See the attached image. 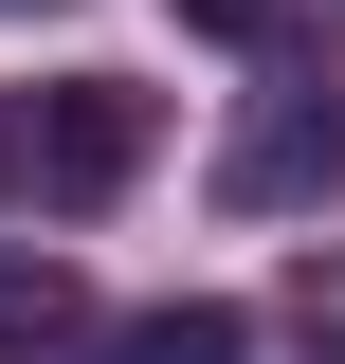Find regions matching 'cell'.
Here are the masks:
<instances>
[{
  "mask_svg": "<svg viewBox=\"0 0 345 364\" xmlns=\"http://www.w3.org/2000/svg\"><path fill=\"white\" fill-rule=\"evenodd\" d=\"M146 146H164V109H146L128 73H55V91H0V200H55V219H91V200H128Z\"/></svg>",
  "mask_w": 345,
  "mask_h": 364,
  "instance_id": "1",
  "label": "cell"
},
{
  "mask_svg": "<svg viewBox=\"0 0 345 364\" xmlns=\"http://www.w3.org/2000/svg\"><path fill=\"white\" fill-rule=\"evenodd\" d=\"M218 200L236 219H291V200H345V73H291L236 109V146H218Z\"/></svg>",
  "mask_w": 345,
  "mask_h": 364,
  "instance_id": "2",
  "label": "cell"
},
{
  "mask_svg": "<svg viewBox=\"0 0 345 364\" xmlns=\"http://www.w3.org/2000/svg\"><path fill=\"white\" fill-rule=\"evenodd\" d=\"M182 37H236V55H291V37H327V0H182Z\"/></svg>",
  "mask_w": 345,
  "mask_h": 364,
  "instance_id": "3",
  "label": "cell"
},
{
  "mask_svg": "<svg viewBox=\"0 0 345 364\" xmlns=\"http://www.w3.org/2000/svg\"><path fill=\"white\" fill-rule=\"evenodd\" d=\"M109 364H236V310H146Z\"/></svg>",
  "mask_w": 345,
  "mask_h": 364,
  "instance_id": "4",
  "label": "cell"
},
{
  "mask_svg": "<svg viewBox=\"0 0 345 364\" xmlns=\"http://www.w3.org/2000/svg\"><path fill=\"white\" fill-rule=\"evenodd\" d=\"M309 346H327V364H345V310H309Z\"/></svg>",
  "mask_w": 345,
  "mask_h": 364,
  "instance_id": "5",
  "label": "cell"
},
{
  "mask_svg": "<svg viewBox=\"0 0 345 364\" xmlns=\"http://www.w3.org/2000/svg\"><path fill=\"white\" fill-rule=\"evenodd\" d=\"M0 18H37V0H0Z\"/></svg>",
  "mask_w": 345,
  "mask_h": 364,
  "instance_id": "6",
  "label": "cell"
}]
</instances>
